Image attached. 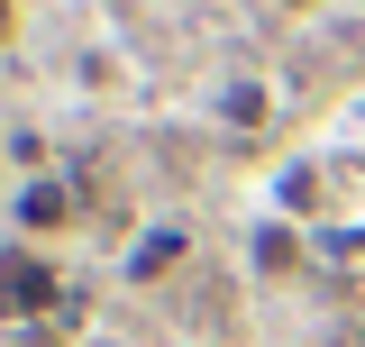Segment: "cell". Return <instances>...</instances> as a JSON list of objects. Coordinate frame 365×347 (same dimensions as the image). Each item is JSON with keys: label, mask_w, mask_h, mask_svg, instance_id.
Here are the masks:
<instances>
[{"label": "cell", "mask_w": 365, "mask_h": 347, "mask_svg": "<svg viewBox=\"0 0 365 347\" xmlns=\"http://www.w3.org/2000/svg\"><path fill=\"white\" fill-rule=\"evenodd\" d=\"M182 256H192V238H182V228H146V238H137V256H128V274H137V283H155V274H174Z\"/></svg>", "instance_id": "3"}, {"label": "cell", "mask_w": 365, "mask_h": 347, "mask_svg": "<svg viewBox=\"0 0 365 347\" xmlns=\"http://www.w3.org/2000/svg\"><path fill=\"white\" fill-rule=\"evenodd\" d=\"M228 119H237V129H265V91L237 83V91H228Z\"/></svg>", "instance_id": "4"}, {"label": "cell", "mask_w": 365, "mask_h": 347, "mask_svg": "<svg viewBox=\"0 0 365 347\" xmlns=\"http://www.w3.org/2000/svg\"><path fill=\"white\" fill-rule=\"evenodd\" d=\"M292 9H302V0H292Z\"/></svg>", "instance_id": "6"}, {"label": "cell", "mask_w": 365, "mask_h": 347, "mask_svg": "<svg viewBox=\"0 0 365 347\" xmlns=\"http://www.w3.org/2000/svg\"><path fill=\"white\" fill-rule=\"evenodd\" d=\"M9 37H19V0H0V46H9Z\"/></svg>", "instance_id": "5"}, {"label": "cell", "mask_w": 365, "mask_h": 347, "mask_svg": "<svg viewBox=\"0 0 365 347\" xmlns=\"http://www.w3.org/2000/svg\"><path fill=\"white\" fill-rule=\"evenodd\" d=\"M55 311V265H46V247H0V320L19 329V320H46Z\"/></svg>", "instance_id": "1"}, {"label": "cell", "mask_w": 365, "mask_h": 347, "mask_svg": "<svg viewBox=\"0 0 365 347\" xmlns=\"http://www.w3.org/2000/svg\"><path fill=\"white\" fill-rule=\"evenodd\" d=\"M64 219H73V192H64V183H19V228H28V238H46V228H64Z\"/></svg>", "instance_id": "2"}]
</instances>
